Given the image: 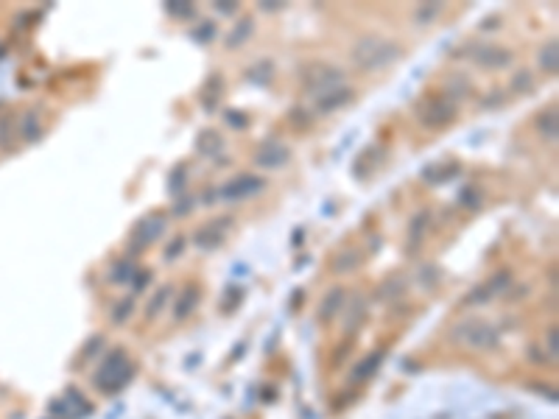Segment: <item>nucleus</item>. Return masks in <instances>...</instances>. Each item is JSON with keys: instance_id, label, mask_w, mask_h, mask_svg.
<instances>
[{"instance_id": "1", "label": "nucleus", "mask_w": 559, "mask_h": 419, "mask_svg": "<svg viewBox=\"0 0 559 419\" xmlns=\"http://www.w3.org/2000/svg\"><path fill=\"white\" fill-rule=\"evenodd\" d=\"M397 53H400L397 45H392V43H386L380 37H367V40H361L358 45L353 48V59L364 70H377V67L389 65L392 59H397Z\"/></svg>"}, {"instance_id": "2", "label": "nucleus", "mask_w": 559, "mask_h": 419, "mask_svg": "<svg viewBox=\"0 0 559 419\" xmlns=\"http://www.w3.org/2000/svg\"><path fill=\"white\" fill-rule=\"evenodd\" d=\"M453 104L448 98H439V101H431V109H419V121L428 123V126H445L448 121H453Z\"/></svg>"}, {"instance_id": "3", "label": "nucleus", "mask_w": 559, "mask_h": 419, "mask_svg": "<svg viewBox=\"0 0 559 419\" xmlns=\"http://www.w3.org/2000/svg\"><path fill=\"white\" fill-rule=\"evenodd\" d=\"M269 148H272V154H269L266 148H260V151H258V162H260V165H269V168L282 165V162H285V157H288V151H285L280 143H269Z\"/></svg>"}, {"instance_id": "4", "label": "nucleus", "mask_w": 559, "mask_h": 419, "mask_svg": "<svg viewBox=\"0 0 559 419\" xmlns=\"http://www.w3.org/2000/svg\"><path fill=\"white\" fill-rule=\"evenodd\" d=\"M481 65H507L509 59H512V53H507V50H501V48H495V45H487V53H478L475 56Z\"/></svg>"}, {"instance_id": "5", "label": "nucleus", "mask_w": 559, "mask_h": 419, "mask_svg": "<svg viewBox=\"0 0 559 419\" xmlns=\"http://www.w3.org/2000/svg\"><path fill=\"white\" fill-rule=\"evenodd\" d=\"M540 62H543V67H546L548 73H554V70H557V45H554V43H551V45H546L543 56H540Z\"/></svg>"}]
</instances>
